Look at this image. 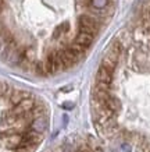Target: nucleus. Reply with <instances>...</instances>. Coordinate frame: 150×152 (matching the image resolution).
<instances>
[{
  "instance_id": "7ed1b4c3",
  "label": "nucleus",
  "mask_w": 150,
  "mask_h": 152,
  "mask_svg": "<svg viewBox=\"0 0 150 152\" xmlns=\"http://www.w3.org/2000/svg\"><path fill=\"white\" fill-rule=\"evenodd\" d=\"M43 140V134L38 133V131H27V133L22 134V142H21V147L20 148H32V147H36L38 144L42 142Z\"/></svg>"
},
{
  "instance_id": "9d476101",
  "label": "nucleus",
  "mask_w": 150,
  "mask_h": 152,
  "mask_svg": "<svg viewBox=\"0 0 150 152\" xmlns=\"http://www.w3.org/2000/svg\"><path fill=\"white\" fill-rule=\"evenodd\" d=\"M104 106H106V107H109L111 112H117L120 107H121V103H120L118 98L113 96V95H110V96L104 101Z\"/></svg>"
},
{
  "instance_id": "20e7f679",
  "label": "nucleus",
  "mask_w": 150,
  "mask_h": 152,
  "mask_svg": "<svg viewBox=\"0 0 150 152\" xmlns=\"http://www.w3.org/2000/svg\"><path fill=\"white\" fill-rule=\"evenodd\" d=\"M57 53H59V57L65 69H70V67H72L77 63L78 57L74 55L72 52H70L68 49H60V50H57Z\"/></svg>"
},
{
  "instance_id": "f3484780",
  "label": "nucleus",
  "mask_w": 150,
  "mask_h": 152,
  "mask_svg": "<svg viewBox=\"0 0 150 152\" xmlns=\"http://www.w3.org/2000/svg\"><path fill=\"white\" fill-rule=\"evenodd\" d=\"M0 23H1V21H0Z\"/></svg>"
},
{
  "instance_id": "2eb2a0df",
  "label": "nucleus",
  "mask_w": 150,
  "mask_h": 152,
  "mask_svg": "<svg viewBox=\"0 0 150 152\" xmlns=\"http://www.w3.org/2000/svg\"><path fill=\"white\" fill-rule=\"evenodd\" d=\"M129 151H131V148H129L128 144H124L122 147H121V152H129Z\"/></svg>"
},
{
  "instance_id": "39448f33",
  "label": "nucleus",
  "mask_w": 150,
  "mask_h": 152,
  "mask_svg": "<svg viewBox=\"0 0 150 152\" xmlns=\"http://www.w3.org/2000/svg\"><path fill=\"white\" fill-rule=\"evenodd\" d=\"M96 83L111 85V83H113V71H110V70L100 66V69L97 70V74H96Z\"/></svg>"
},
{
  "instance_id": "9b49d317",
  "label": "nucleus",
  "mask_w": 150,
  "mask_h": 152,
  "mask_svg": "<svg viewBox=\"0 0 150 152\" xmlns=\"http://www.w3.org/2000/svg\"><path fill=\"white\" fill-rule=\"evenodd\" d=\"M70 52H72L74 55L77 56V57H81L85 52H86V49L88 48H85V46H82V45H79V43H77V42H72L71 45H70L68 48H67Z\"/></svg>"
},
{
  "instance_id": "f8f14e48",
  "label": "nucleus",
  "mask_w": 150,
  "mask_h": 152,
  "mask_svg": "<svg viewBox=\"0 0 150 152\" xmlns=\"http://www.w3.org/2000/svg\"><path fill=\"white\" fill-rule=\"evenodd\" d=\"M107 3H109V0H92V4L95 6L96 9H103Z\"/></svg>"
},
{
  "instance_id": "0eeeda50",
  "label": "nucleus",
  "mask_w": 150,
  "mask_h": 152,
  "mask_svg": "<svg viewBox=\"0 0 150 152\" xmlns=\"http://www.w3.org/2000/svg\"><path fill=\"white\" fill-rule=\"evenodd\" d=\"M22 142V134H10L6 137V147L11 149H18Z\"/></svg>"
},
{
  "instance_id": "6e6552de",
  "label": "nucleus",
  "mask_w": 150,
  "mask_h": 152,
  "mask_svg": "<svg viewBox=\"0 0 150 152\" xmlns=\"http://www.w3.org/2000/svg\"><path fill=\"white\" fill-rule=\"evenodd\" d=\"M47 124H49L47 117H46V116H41V117L33 119V121H32V130L42 134L46 129H47Z\"/></svg>"
},
{
  "instance_id": "4468645a",
  "label": "nucleus",
  "mask_w": 150,
  "mask_h": 152,
  "mask_svg": "<svg viewBox=\"0 0 150 152\" xmlns=\"http://www.w3.org/2000/svg\"><path fill=\"white\" fill-rule=\"evenodd\" d=\"M9 91H10L9 85L6 83H1V81H0V96H1V95H9Z\"/></svg>"
},
{
  "instance_id": "1a4fd4ad",
  "label": "nucleus",
  "mask_w": 150,
  "mask_h": 152,
  "mask_svg": "<svg viewBox=\"0 0 150 152\" xmlns=\"http://www.w3.org/2000/svg\"><path fill=\"white\" fill-rule=\"evenodd\" d=\"M75 42L77 43H79V45H82V46H91L92 42H93V35H91V34H85V32H79L77 35V38H75Z\"/></svg>"
},
{
  "instance_id": "f03ea898",
  "label": "nucleus",
  "mask_w": 150,
  "mask_h": 152,
  "mask_svg": "<svg viewBox=\"0 0 150 152\" xmlns=\"http://www.w3.org/2000/svg\"><path fill=\"white\" fill-rule=\"evenodd\" d=\"M35 101H33V98H28V99H24L22 102H20L18 105H15L11 109V110L9 112V116L10 117H21V116H24L25 113H29V112H32L33 109H35Z\"/></svg>"
},
{
  "instance_id": "423d86ee",
  "label": "nucleus",
  "mask_w": 150,
  "mask_h": 152,
  "mask_svg": "<svg viewBox=\"0 0 150 152\" xmlns=\"http://www.w3.org/2000/svg\"><path fill=\"white\" fill-rule=\"evenodd\" d=\"M10 96V101H11V103H14V105H18L20 102H22L24 99H28V98H31L32 95L29 92H27V91H21V89H14L13 92L9 94Z\"/></svg>"
},
{
  "instance_id": "ddd939ff",
  "label": "nucleus",
  "mask_w": 150,
  "mask_h": 152,
  "mask_svg": "<svg viewBox=\"0 0 150 152\" xmlns=\"http://www.w3.org/2000/svg\"><path fill=\"white\" fill-rule=\"evenodd\" d=\"M77 1V6L79 9H85V7H89L92 4V0H75Z\"/></svg>"
},
{
  "instance_id": "f257e3e1",
  "label": "nucleus",
  "mask_w": 150,
  "mask_h": 152,
  "mask_svg": "<svg viewBox=\"0 0 150 152\" xmlns=\"http://www.w3.org/2000/svg\"><path fill=\"white\" fill-rule=\"evenodd\" d=\"M78 28H79V32H85V34H91L95 35L100 28V24L97 21L96 17L89 15V14H81L78 17Z\"/></svg>"
},
{
  "instance_id": "dca6fc26",
  "label": "nucleus",
  "mask_w": 150,
  "mask_h": 152,
  "mask_svg": "<svg viewBox=\"0 0 150 152\" xmlns=\"http://www.w3.org/2000/svg\"><path fill=\"white\" fill-rule=\"evenodd\" d=\"M4 9V0H0V11Z\"/></svg>"
}]
</instances>
